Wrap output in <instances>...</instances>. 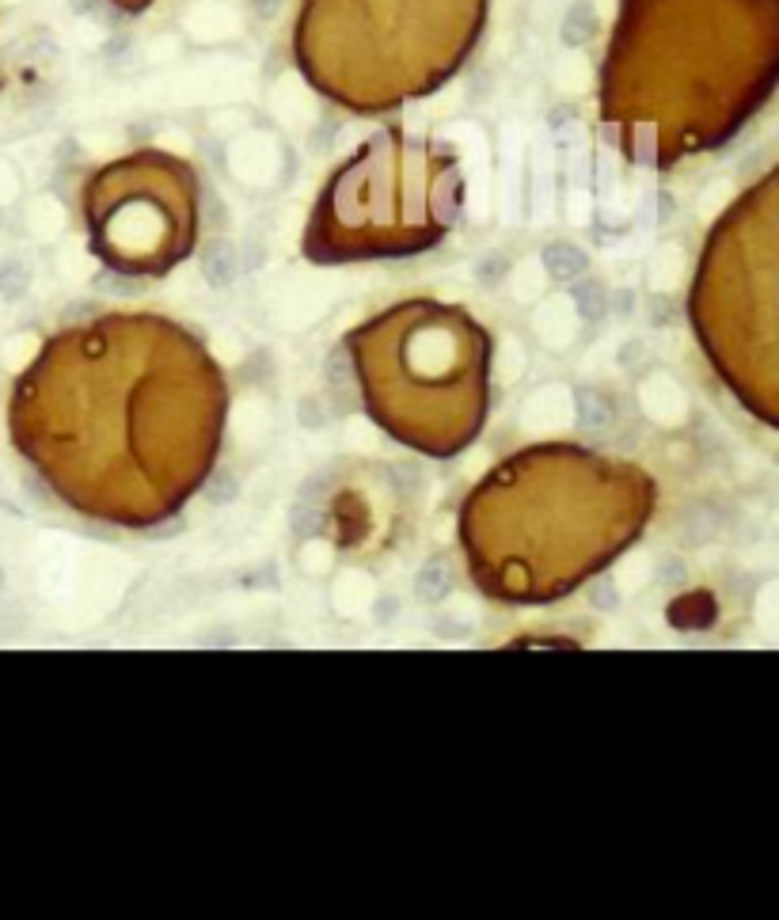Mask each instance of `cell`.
I'll return each instance as SVG.
<instances>
[{
    "label": "cell",
    "instance_id": "6da1fadb",
    "mask_svg": "<svg viewBox=\"0 0 779 920\" xmlns=\"http://www.w3.org/2000/svg\"><path fill=\"white\" fill-rule=\"evenodd\" d=\"M228 419L221 362L156 312H103L46 339L19 373L8 426L73 514L156 529L209 483Z\"/></svg>",
    "mask_w": 779,
    "mask_h": 920
},
{
    "label": "cell",
    "instance_id": "7a4b0ae2",
    "mask_svg": "<svg viewBox=\"0 0 779 920\" xmlns=\"http://www.w3.org/2000/svg\"><path fill=\"white\" fill-rule=\"evenodd\" d=\"M650 506L654 483L639 464L544 441L475 483L456 533L479 594L502 605H551L624 556Z\"/></svg>",
    "mask_w": 779,
    "mask_h": 920
},
{
    "label": "cell",
    "instance_id": "3957f363",
    "mask_svg": "<svg viewBox=\"0 0 779 920\" xmlns=\"http://www.w3.org/2000/svg\"><path fill=\"white\" fill-rule=\"evenodd\" d=\"M365 415L430 460L464 453L491 407V335L464 308L399 301L346 335Z\"/></svg>",
    "mask_w": 779,
    "mask_h": 920
},
{
    "label": "cell",
    "instance_id": "277c9868",
    "mask_svg": "<svg viewBox=\"0 0 779 920\" xmlns=\"http://www.w3.org/2000/svg\"><path fill=\"white\" fill-rule=\"evenodd\" d=\"M460 194L445 149L380 134L331 179L304 251L316 263L415 255L456 221Z\"/></svg>",
    "mask_w": 779,
    "mask_h": 920
},
{
    "label": "cell",
    "instance_id": "5b68a950",
    "mask_svg": "<svg viewBox=\"0 0 779 920\" xmlns=\"http://www.w3.org/2000/svg\"><path fill=\"white\" fill-rule=\"evenodd\" d=\"M95 255L126 278H160L183 263L198 232L194 175L171 156H130L92 179Z\"/></svg>",
    "mask_w": 779,
    "mask_h": 920
},
{
    "label": "cell",
    "instance_id": "8992f818",
    "mask_svg": "<svg viewBox=\"0 0 779 920\" xmlns=\"http://www.w3.org/2000/svg\"><path fill=\"white\" fill-rule=\"evenodd\" d=\"M593 35V8L589 4H574L563 20V39L567 42H586Z\"/></svg>",
    "mask_w": 779,
    "mask_h": 920
},
{
    "label": "cell",
    "instance_id": "52a82bcc",
    "mask_svg": "<svg viewBox=\"0 0 779 920\" xmlns=\"http://www.w3.org/2000/svg\"><path fill=\"white\" fill-rule=\"evenodd\" d=\"M251 8H255L259 20H266V16H274V12L282 8V0H251Z\"/></svg>",
    "mask_w": 779,
    "mask_h": 920
}]
</instances>
